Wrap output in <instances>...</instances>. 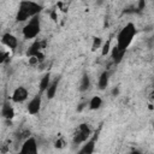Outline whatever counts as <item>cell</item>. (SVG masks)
I'll return each instance as SVG.
<instances>
[{"label": "cell", "mask_w": 154, "mask_h": 154, "mask_svg": "<svg viewBox=\"0 0 154 154\" xmlns=\"http://www.w3.org/2000/svg\"><path fill=\"white\" fill-rule=\"evenodd\" d=\"M37 152H38V147H37V142L34 137L25 138V141L23 142V144L19 149V154H37Z\"/></svg>", "instance_id": "cell-5"}, {"label": "cell", "mask_w": 154, "mask_h": 154, "mask_svg": "<svg viewBox=\"0 0 154 154\" xmlns=\"http://www.w3.org/2000/svg\"><path fill=\"white\" fill-rule=\"evenodd\" d=\"M59 82H60V77H55L53 81H51V83H49V85H48V88H47V90L45 91L46 93V96H47V99H53L54 96H55V94H57V90H58V85H59Z\"/></svg>", "instance_id": "cell-12"}, {"label": "cell", "mask_w": 154, "mask_h": 154, "mask_svg": "<svg viewBox=\"0 0 154 154\" xmlns=\"http://www.w3.org/2000/svg\"><path fill=\"white\" fill-rule=\"evenodd\" d=\"M64 146H65V141L63 140V138H58L57 141H55V143H54V147L55 148H64Z\"/></svg>", "instance_id": "cell-20"}, {"label": "cell", "mask_w": 154, "mask_h": 154, "mask_svg": "<svg viewBox=\"0 0 154 154\" xmlns=\"http://www.w3.org/2000/svg\"><path fill=\"white\" fill-rule=\"evenodd\" d=\"M1 43L4 46H6L8 49L14 51L17 48V46H18V38L14 35H12V34L6 32V34H4L1 36Z\"/></svg>", "instance_id": "cell-8"}, {"label": "cell", "mask_w": 154, "mask_h": 154, "mask_svg": "<svg viewBox=\"0 0 154 154\" xmlns=\"http://www.w3.org/2000/svg\"><path fill=\"white\" fill-rule=\"evenodd\" d=\"M41 31V22H40V17L38 16H35L32 18H30L26 24L24 25L22 32H23V36L24 38L26 40H31V38H35Z\"/></svg>", "instance_id": "cell-3"}, {"label": "cell", "mask_w": 154, "mask_h": 154, "mask_svg": "<svg viewBox=\"0 0 154 154\" xmlns=\"http://www.w3.org/2000/svg\"><path fill=\"white\" fill-rule=\"evenodd\" d=\"M49 83H51V73H49V72H47V73H46V75L40 79V83H38L40 94H41V93H45V91L47 90V88H48Z\"/></svg>", "instance_id": "cell-15"}, {"label": "cell", "mask_w": 154, "mask_h": 154, "mask_svg": "<svg viewBox=\"0 0 154 154\" xmlns=\"http://www.w3.org/2000/svg\"><path fill=\"white\" fill-rule=\"evenodd\" d=\"M51 17L53 18V20H55V22H57V14H55V11H53V12L51 13Z\"/></svg>", "instance_id": "cell-23"}, {"label": "cell", "mask_w": 154, "mask_h": 154, "mask_svg": "<svg viewBox=\"0 0 154 154\" xmlns=\"http://www.w3.org/2000/svg\"><path fill=\"white\" fill-rule=\"evenodd\" d=\"M1 116H2L5 119H7V120H10V119H12V118L14 117V109H13V106H12V103L10 102V100H6V101L2 103V107H1Z\"/></svg>", "instance_id": "cell-11"}, {"label": "cell", "mask_w": 154, "mask_h": 154, "mask_svg": "<svg viewBox=\"0 0 154 154\" xmlns=\"http://www.w3.org/2000/svg\"><path fill=\"white\" fill-rule=\"evenodd\" d=\"M136 32L137 31H136V26H135L134 23L125 24L122 28V30L118 32V35H117V45H116V47L118 49H120V51L126 52V49L131 45Z\"/></svg>", "instance_id": "cell-2"}, {"label": "cell", "mask_w": 154, "mask_h": 154, "mask_svg": "<svg viewBox=\"0 0 154 154\" xmlns=\"http://www.w3.org/2000/svg\"><path fill=\"white\" fill-rule=\"evenodd\" d=\"M29 96V91L25 87H17L13 93H12V96H11V100L16 103H20V102H24Z\"/></svg>", "instance_id": "cell-7"}, {"label": "cell", "mask_w": 154, "mask_h": 154, "mask_svg": "<svg viewBox=\"0 0 154 154\" xmlns=\"http://www.w3.org/2000/svg\"><path fill=\"white\" fill-rule=\"evenodd\" d=\"M90 134H91V130H90V128H89L88 124H85V123L79 124L78 128L75 131V135H73V140H72L73 141V144L84 143L85 141L89 140Z\"/></svg>", "instance_id": "cell-4"}, {"label": "cell", "mask_w": 154, "mask_h": 154, "mask_svg": "<svg viewBox=\"0 0 154 154\" xmlns=\"http://www.w3.org/2000/svg\"><path fill=\"white\" fill-rule=\"evenodd\" d=\"M108 82H109V72L106 70V71H103L101 75H100V77H99V81H97V87H99V89H105L107 85H108Z\"/></svg>", "instance_id": "cell-13"}, {"label": "cell", "mask_w": 154, "mask_h": 154, "mask_svg": "<svg viewBox=\"0 0 154 154\" xmlns=\"http://www.w3.org/2000/svg\"><path fill=\"white\" fill-rule=\"evenodd\" d=\"M102 106V99L100 96H93L89 101V108L95 111V109H99L100 107Z\"/></svg>", "instance_id": "cell-17"}, {"label": "cell", "mask_w": 154, "mask_h": 154, "mask_svg": "<svg viewBox=\"0 0 154 154\" xmlns=\"http://www.w3.org/2000/svg\"><path fill=\"white\" fill-rule=\"evenodd\" d=\"M41 105H42V96H41V94H37V95H35V96L29 101V103H28V106H26L28 113L31 114V116L37 114V113L40 112V109H41Z\"/></svg>", "instance_id": "cell-6"}, {"label": "cell", "mask_w": 154, "mask_h": 154, "mask_svg": "<svg viewBox=\"0 0 154 154\" xmlns=\"http://www.w3.org/2000/svg\"><path fill=\"white\" fill-rule=\"evenodd\" d=\"M125 52L124 51H120L118 49L116 46L112 47V51H111V55H112V60L114 64H119L122 60H123V57H124Z\"/></svg>", "instance_id": "cell-14"}, {"label": "cell", "mask_w": 154, "mask_h": 154, "mask_svg": "<svg viewBox=\"0 0 154 154\" xmlns=\"http://www.w3.org/2000/svg\"><path fill=\"white\" fill-rule=\"evenodd\" d=\"M42 6L38 5L37 2L34 1H22L19 2V8L16 14V20L17 22H26L30 18L38 16L41 12Z\"/></svg>", "instance_id": "cell-1"}, {"label": "cell", "mask_w": 154, "mask_h": 154, "mask_svg": "<svg viewBox=\"0 0 154 154\" xmlns=\"http://www.w3.org/2000/svg\"><path fill=\"white\" fill-rule=\"evenodd\" d=\"M90 87V77L88 73H83L82 78H81V82H79V91H87Z\"/></svg>", "instance_id": "cell-16"}, {"label": "cell", "mask_w": 154, "mask_h": 154, "mask_svg": "<svg viewBox=\"0 0 154 154\" xmlns=\"http://www.w3.org/2000/svg\"><path fill=\"white\" fill-rule=\"evenodd\" d=\"M101 45H102V40H101V37H94V40H93V45H91V51H96V49H99V48L101 47Z\"/></svg>", "instance_id": "cell-19"}, {"label": "cell", "mask_w": 154, "mask_h": 154, "mask_svg": "<svg viewBox=\"0 0 154 154\" xmlns=\"http://www.w3.org/2000/svg\"><path fill=\"white\" fill-rule=\"evenodd\" d=\"M118 95H119V88L116 87L112 89V96H118Z\"/></svg>", "instance_id": "cell-22"}, {"label": "cell", "mask_w": 154, "mask_h": 154, "mask_svg": "<svg viewBox=\"0 0 154 154\" xmlns=\"http://www.w3.org/2000/svg\"><path fill=\"white\" fill-rule=\"evenodd\" d=\"M7 58H8V53H6V52H2V51H0V64L5 63V61L7 60Z\"/></svg>", "instance_id": "cell-21"}, {"label": "cell", "mask_w": 154, "mask_h": 154, "mask_svg": "<svg viewBox=\"0 0 154 154\" xmlns=\"http://www.w3.org/2000/svg\"><path fill=\"white\" fill-rule=\"evenodd\" d=\"M109 51H111V38H108V40L102 45V48H101V55H102V57L107 55V54L109 53Z\"/></svg>", "instance_id": "cell-18"}, {"label": "cell", "mask_w": 154, "mask_h": 154, "mask_svg": "<svg viewBox=\"0 0 154 154\" xmlns=\"http://www.w3.org/2000/svg\"><path fill=\"white\" fill-rule=\"evenodd\" d=\"M96 140H97V135H94V137H91L88 141H85L84 144L82 146V148L79 149V152L77 154H93L94 150H95Z\"/></svg>", "instance_id": "cell-9"}, {"label": "cell", "mask_w": 154, "mask_h": 154, "mask_svg": "<svg viewBox=\"0 0 154 154\" xmlns=\"http://www.w3.org/2000/svg\"><path fill=\"white\" fill-rule=\"evenodd\" d=\"M129 154H142L140 150H137V149H135V150H132V152H130Z\"/></svg>", "instance_id": "cell-24"}, {"label": "cell", "mask_w": 154, "mask_h": 154, "mask_svg": "<svg viewBox=\"0 0 154 154\" xmlns=\"http://www.w3.org/2000/svg\"><path fill=\"white\" fill-rule=\"evenodd\" d=\"M45 46H46V42H45V41H35V42L28 48L26 55H28L29 58L36 57L37 54L41 53V51H42V48H45Z\"/></svg>", "instance_id": "cell-10"}]
</instances>
